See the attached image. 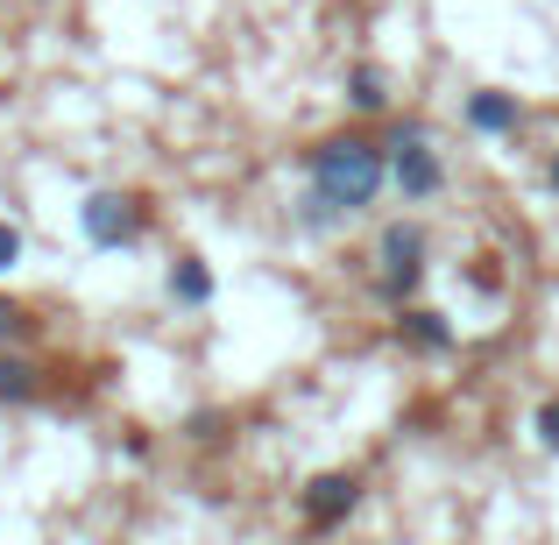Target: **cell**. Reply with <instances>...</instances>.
I'll list each match as a JSON object with an SVG mask.
<instances>
[{"label": "cell", "instance_id": "cell-17", "mask_svg": "<svg viewBox=\"0 0 559 545\" xmlns=\"http://www.w3.org/2000/svg\"><path fill=\"white\" fill-rule=\"evenodd\" d=\"M546 185H552V199H559V150H552V164H546Z\"/></svg>", "mask_w": 559, "mask_h": 545}, {"label": "cell", "instance_id": "cell-16", "mask_svg": "<svg viewBox=\"0 0 559 545\" xmlns=\"http://www.w3.org/2000/svg\"><path fill=\"white\" fill-rule=\"evenodd\" d=\"M467 284H475V291H481V298H496V291H503V276H496V270H489V262H475V270H467Z\"/></svg>", "mask_w": 559, "mask_h": 545}, {"label": "cell", "instance_id": "cell-7", "mask_svg": "<svg viewBox=\"0 0 559 545\" xmlns=\"http://www.w3.org/2000/svg\"><path fill=\"white\" fill-rule=\"evenodd\" d=\"M467 128H475V135H518L524 128V99L481 85V93H467Z\"/></svg>", "mask_w": 559, "mask_h": 545}, {"label": "cell", "instance_id": "cell-2", "mask_svg": "<svg viewBox=\"0 0 559 545\" xmlns=\"http://www.w3.org/2000/svg\"><path fill=\"white\" fill-rule=\"evenodd\" d=\"M382 150H390V185L404 205H425L447 191V164H439L432 150V121L425 114H396L390 128H382Z\"/></svg>", "mask_w": 559, "mask_h": 545}, {"label": "cell", "instance_id": "cell-4", "mask_svg": "<svg viewBox=\"0 0 559 545\" xmlns=\"http://www.w3.org/2000/svg\"><path fill=\"white\" fill-rule=\"evenodd\" d=\"M79 227H85V241L93 248H135L142 241V227H150V199L142 191H93V199L79 205Z\"/></svg>", "mask_w": 559, "mask_h": 545}, {"label": "cell", "instance_id": "cell-15", "mask_svg": "<svg viewBox=\"0 0 559 545\" xmlns=\"http://www.w3.org/2000/svg\"><path fill=\"white\" fill-rule=\"evenodd\" d=\"M22 227H14V220H0V270H14V262H22Z\"/></svg>", "mask_w": 559, "mask_h": 545}, {"label": "cell", "instance_id": "cell-8", "mask_svg": "<svg viewBox=\"0 0 559 545\" xmlns=\"http://www.w3.org/2000/svg\"><path fill=\"white\" fill-rule=\"evenodd\" d=\"M164 291H170V305H185V312H205V305H213V270H205L199 256H178L164 270Z\"/></svg>", "mask_w": 559, "mask_h": 545}, {"label": "cell", "instance_id": "cell-9", "mask_svg": "<svg viewBox=\"0 0 559 545\" xmlns=\"http://www.w3.org/2000/svg\"><path fill=\"white\" fill-rule=\"evenodd\" d=\"M36 396H43V368L28 355H14V347H0V404L22 411V404H36Z\"/></svg>", "mask_w": 559, "mask_h": 545}, {"label": "cell", "instance_id": "cell-3", "mask_svg": "<svg viewBox=\"0 0 559 545\" xmlns=\"http://www.w3.org/2000/svg\"><path fill=\"white\" fill-rule=\"evenodd\" d=\"M376 298L390 305H411L425 291V227L418 220H390V227H382V241H376Z\"/></svg>", "mask_w": 559, "mask_h": 545}, {"label": "cell", "instance_id": "cell-1", "mask_svg": "<svg viewBox=\"0 0 559 545\" xmlns=\"http://www.w3.org/2000/svg\"><path fill=\"white\" fill-rule=\"evenodd\" d=\"M305 185L326 191V199L355 220V213H369L382 199V185H390V150H382V135H361V128L319 135L312 150H305Z\"/></svg>", "mask_w": 559, "mask_h": 545}, {"label": "cell", "instance_id": "cell-6", "mask_svg": "<svg viewBox=\"0 0 559 545\" xmlns=\"http://www.w3.org/2000/svg\"><path fill=\"white\" fill-rule=\"evenodd\" d=\"M396 341L411 347V355H453V327L447 312H432V305H396Z\"/></svg>", "mask_w": 559, "mask_h": 545}, {"label": "cell", "instance_id": "cell-5", "mask_svg": "<svg viewBox=\"0 0 559 545\" xmlns=\"http://www.w3.org/2000/svg\"><path fill=\"white\" fill-rule=\"evenodd\" d=\"M355 510H361V475H355V467H326V475H312V482L298 489L305 532H341Z\"/></svg>", "mask_w": 559, "mask_h": 545}, {"label": "cell", "instance_id": "cell-14", "mask_svg": "<svg viewBox=\"0 0 559 545\" xmlns=\"http://www.w3.org/2000/svg\"><path fill=\"white\" fill-rule=\"evenodd\" d=\"M532 433H538V447H546V453H559V396H546V404H538Z\"/></svg>", "mask_w": 559, "mask_h": 545}, {"label": "cell", "instance_id": "cell-10", "mask_svg": "<svg viewBox=\"0 0 559 545\" xmlns=\"http://www.w3.org/2000/svg\"><path fill=\"white\" fill-rule=\"evenodd\" d=\"M347 107L355 114H390V71L382 64H347Z\"/></svg>", "mask_w": 559, "mask_h": 545}, {"label": "cell", "instance_id": "cell-12", "mask_svg": "<svg viewBox=\"0 0 559 545\" xmlns=\"http://www.w3.org/2000/svg\"><path fill=\"white\" fill-rule=\"evenodd\" d=\"M227 433H234V411H219V404H205V411L185 418V439H199V447H213V439H227Z\"/></svg>", "mask_w": 559, "mask_h": 545}, {"label": "cell", "instance_id": "cell-13", "mask_svg": "<svg viewBox=\"0 0 559 545\" xmlns=\"http://www.w3.org/2000/svg\"><path fill=\"white\" fill-rule=\"evenodd\" d=\"M28 333H36V312H28L22 298H8V291H0V347L28 341Z\"/></svg>", "mask_w": 559, "mask_h": 545}, {"label": "cell", "instance_id": "cell-11", "mask_svg": "<svg viewBox=\"0 0 559 545\" xmlns=\"http://www.w3.org/2000/svg\"><path fill=\"white\" fill-rule=\"evenodd\" d=\"M290 220H298L305 234H341V227H347V213L326 199V191H312V185H305V199L290 205Z\"/></svg>", "mask_w": 559, "mask_h": 545}]
</instances>
